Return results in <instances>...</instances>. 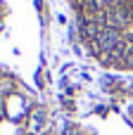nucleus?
Listing matches in <instances>:
<instances>
[{"label":"nucleus","mask_w":133,"mask_h":135,"mask_svg":"<svg viewBox=\"0 0 133 135\" xmlns=\"http://www.w3.org/2000/svg\"><path fill=\"white\" fill-rule=\"evenodd\" d=\"M117 43H119V31H117V28H105L95 40H90L93 52H100V50H114Z\"/></svg>","instance_id":"1"},{"label":"nucleus","mask_w":133,"mask_h":135,"mask_svg":"<svg viewBox=\"0 0 133 135\" xmlns=\"http://www.w3.org/2000/svg\"><path fill=\"white\" fill-rule=\"evenodd\" d=\"M102 31H105V28H100L98 21H86V26H83V33H86V38H90V40H95Z\"/></svg>","instance_id":"2"}]
</instances>
